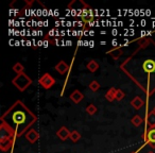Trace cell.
Listing matches in <instances>:
<instances>
[{"label":"cell","instance_id":"4fadbf2b","mask_svg":"<svg viewBox=\"0 0 155 153\" xmlns=\"http://www.w3.org/2000/svg\"><path fill=\"white\" fill-rule=\"evenodd\" d=\"M143 104H144L143 100H142L139 96H136V97L131 101V105L133 106L135 110H140V108L143 106Z\"/></svg>","mask_w":155,"mask_h":153},{"label":"cell","instance_id":"30bf717a","mask_svg":"<svg viewBox=\"0 0 155 153\" xmlns=\"http://www.w3.org/2000/svg\"><path fill=\"white\" fill-rule=\"evenodd\" d=\"M70 133L71 132L69 131L66 127H62V128H60V130H58V132H56V136H58L61 140L64 141V140H66L67 138L70 136Z\"/></svg>","mask_w":155,"mask_h":153},{"label":"cell","instance_id":"9a60e30c","mask_svg":"<svg viewBox=\"0 0 155 153\" xmlns=\"http://www.w3.org/2000/svg\"><path fill=\"white\" fill-rule=\"evenodd\" d=\"M86 68L88 69L91 72H96V71L99 69V64H98L97 62H96L95 60H91L88 63L86 64Z\"/></svg>","mask_w":155,"mask_h":153},{"label":"cell","instance_id":"3957f363","mask_svg":"<svg viewBox=\"0 0 155 153\" xmlns=\"http://www.w3.org/2000/svg\"><path fill=\"white\" fill-rule=\"evenodd\" d=\"M12 84L20 91H25L31 84H32V79L29 77L27 73L22 72L20 75H16L15 78L12 80Z\"/></svg>","mask_w":155,"mask_h":153},{"label":"cell","instance_id":"7c38bea8","mask_svg":"<svg viewBox=\"0 0 155 153\" xmlns=\"http://www.w3.org/2000/svg\"><path fill=\"white\" fill-rule=\"evenodd\" d=\"M83 98H84V95H83L82 93H81L80 91H78V89H75V91H72V94L70 95V99L72 100L74 103H80L81 101L83 100Z\"/></svg>","mask_w":155,"mask_h":153},{"label":"cell","instance_id":"8992f818","mask_svg":"<svg viewBox=\"0 0 155 153\" xmlns=\"http://www.w3.org/2000/svg\"><path fill=\"white\" fill-rule=\"evenodd\" d=\"M5 138H16L14 132L11 130V128L8 127L5 123L0 125V139H5Z\"/></svg>","mask_w":155,"mask_h":153},{"label":"cell","instance_id":"5bb4252c","mask_svg":"<svg viewBox=\"0 0 155 153\" xmlns=\"http://www.w3.org/2000/svg\"><path fill=\"white\" fill-rule=\"evenodd\" d=\"M116 93L117 89L115 87H110L105 94V99L107 100L108 102H113L114 100H116Z\"/></svg>","mask_w":155,"mask_h":153},{"label":"cell","instance_id":"cb8c5ba5","mask_svg":"<svg viewBox=\"0 0 155 153\" xmlns=\"http://www.w3.org/2000/svg\"><path fill=\"white\" fill-rule=\"evenodd\" d=\"M148 153H154V152H152V151H150V152H148Z\"/></svg>","mask_w":155,"mask_h":153},{"label":"cell","instance_id":"2e32d148","mask_svg":"<svg viewBox=\"0 0 155 153\" xmlns=\"http://www.w3.org/2000/svg\"><path fill=\"white\" fill-rule=\"evenodd\" d=\"M147 122L150 128H155V113L153 111L147 117Z\"/></svg>","mask_w":155,"mask_h":153},{"label":"cell","instance_id":"8fae6325","mask_svg":"<svg viewBox=\"0 0 155 153\" xmlns=\"http://www.w3.org/2000/svg\"><path fill=\"white\" fill-rule=\"evenodd\" d=\"M107 54L110 55V58H112L113 60L116 61L123 54V49L121 47H116V48H114V49L107 51Z\"/></svg>","mask_w":155,"mask_h":153},{"label":"cell","instance_id":"9c48e42d","mask_svg":"<svg viewBox=\"0 0 155 153\" xmlns=\"http://www.w3.org/2000/svg\"><path fill=\"white\" fill-rule=\"evenodd\" d=\"M54 69H55V70L58 71L60 75H65V73L68 71L69 66L67 65L66 62H64V61H60V62H58V64L55 65Z\"/></svg>","mask_w":155,"mask_h":153},{"label":"cell","instance_id":"e0dca14e","mask_svg":"<svg viewBox=\"0 0 155 153\" xmlns=\"http://www.w3.org/2000/svg\"><path fill=\"white\" fill-rule=\"evenodd\" d=\"M131 122H132V125H135V127H140V125H142V122H143V119H142L139 115H135V116L131 119Z\"/></svg>","mask_w":155,"mask_h":153},{"label":"cell","instance_id":"277c9868","mask_svg":"<svg viewBox=\"0 0 155 153\" xmlns=\"http://www.w3.org/2000/svg\"><path fill=\"white\" fill-rule=\"evenodd\" d=\"M38 84L41 85L43 88L50 89L54 84H55V79H54L50 73L46 72L38 79Z\"/></svg>","mask_w":155,"mask_h":153},{"label":"cell","instance_id":"ffe728a7","mask_svg":"<svg viewBox=\"0 0 155 153\" xmlns=\"http://www.w3.org/2000/svg\"><path fill=\"white\" fill-rule=\"evenodd\" d=\"M24 69H25V67L21 63H16V64H14V66H13V70L15 71L17 75H20V73L24 72Z\"/></svg>","mask_w":155,"mask_h":153},{"label":"cell","instance_id":"d6986e66","mask_svg":"<svg viewBox=\"0 0 155 153\" xmlns=\"http://www.w3.org/2000/svg\"><path fill=\"white\" fill-rule=\"evenodd\" d=\"M89 89H91V91H94V93H96V91H99V88H100V84H99V82L98 81H96V80H94V81H91V83H89Z\"/></svg>","mask_w":155,"mask_h":153},{"label":"cell","instance_id":"ba28073f","mask_svg":"<svg viewBox=\"0 0 155 153\" xmlns=\"http://www.w3.org/2000/svg\"><path fill=\"white\" fill-rule=\"evenodd\" d=\"M39 138V134L37 133L36 130L34 129H30L28 132L26 133V139L28 140L30 144H34L38 140Z\"/></svg>","mask_w":155,"mask_h":153},{"label":"cell","instance_id":"5b68a950","mask_svg":"<svg viewBox=\"0 0 155 153\" xmlns=\"http://www.w3.org/2000/svg\"><path fill=\"white\" fill-rule=\"evenodd\" d=\"M144 140L147 141V144L151 147V148H155V128H149L146 131V133L142 136Z\"/></svg>","mask_w":155,"mask_h":153},{"label":"cell","instance_id":"7402d4cb","mask_svg":"<svg viewBox=\"0 0 155 153\" xmlns=\"http://www.w3.org/2000/svg\"><path fill=\"white\" fill-rule=\"evenodd\" d=\"M125 94L123 91H121V89H117V93H116V100L117 101H121V100L124 98Z\"/></svg>","mask_w":155,"mask_h":153},{"label":"cell","instance_id":"44dd1931","mask_svg":"<svg viewBox=\"0 0 155 153\" xmlns=\"http://www.w3.org/2000/svg\"><path fill=\"white\" fill-rule=\"evenodd\" d=\"M97 106L94 105V104H88L86 108V112L88 115H95L97 113Z\"/></svg>","mask_w":155,"mask_h":153},{"label":"cell","instance_id":"6da1fadb","mask_svg":"<svg viewBox=\"0 0 155 153\" xmlns=\"http://www.w3.org/2000/svg\"><path fill=\"white\" fill-rule=\"evenodd\" d=\"M121 70L143 91L152 94L155 91V42L150 39L149 56H138L134 52L120 65Z\"/></svg>","mask_w":155,"mask_h":153},{"label":"cell","instance_id":"ac0fdd59","mask_svg":"<svg viewBox=\"0 0 155 153\" xmlns=\"http://www.w3.org/2000/svg\"><path fill=\"white\" fill-rule=\"evenodd\" d=\"M69 138H70V139L72 140L73 142H77V141H79V140L81 139V134L79 133L78 131H75V130H74V131H71Z\"/></svg>","mask_w":155,"mask_h":153},{"label":"cell","instance_id":"52a82bcc","mask_svg":"<svg viewBox=\"0 0 155 153\" xmlns=\"http://www.w3.org/2000/svg\"><path fill=\"white\" fill-rule=\"evenodd\" d=\"M15 138H5V139H0V149L3 152H7L13 147Z\"/></svg>","mask_w":155,"mask_h":153},{"label":"cell","instance_id":"7a4b0ae2","mask_svg":"<svg viewBox=\"0 0 155 153\" xmlns=\"http://www.w3.org/2000/svg\"><path fill=\"white\" fill-rule=\"evenodd\" d=\"M1 122L5 123L15 134V137H20L30 130L37 117L22 101L17 100L5 111L0 118Z\"/></svg>","mask_w":155,"mask_h":153},{"label":"cell","instance_id":"603a6c76","mask_svg":"<svg viewBox=\"0 0 155 153\" xmlns=\"http://www.w3.org/2000/svg\"><path fill=\"white\" fill-rule=\"evenodd\" d=\"M153 112H154V113H155V108H153Z\"/></svg>","mask_w":155,"mask_h":153}]
</instances>
